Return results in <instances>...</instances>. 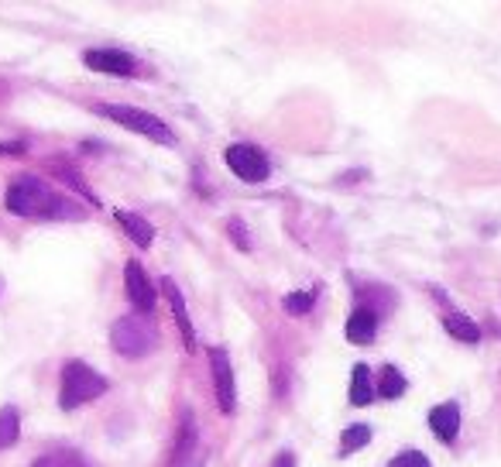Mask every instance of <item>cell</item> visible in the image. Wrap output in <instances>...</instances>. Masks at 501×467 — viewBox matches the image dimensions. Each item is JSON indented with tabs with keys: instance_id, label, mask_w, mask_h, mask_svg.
Wrapping results in <instances>:
<instances>
[{
	"instance_id": "obj_19",
	"label": "cell",
	"mask_w": 501,
	"mask_h": 467,
	"mask_svg": "<svg viewBox=\"0 0 501 467\" xmlns=\"http://www.w3.org/2000/svg\"><path fill=\"white\" fill-rule=\"evenodd\" d=\"M48 169L55 172V175H59V179H65V183H69V186H73V189H79V193H83V196H86V200H90V203H96L93 189L86 186V179H83V175H79L76 169H69V165H65V162H55V165H52V162H48Z\"/></svg>"
},
{
	"instance_id": "obj_3",
	"label": "cell",
	"mask_w": 501,
	"mask_h": 467,
	"mask_svg": "<svg viewBox=\"0 0 501 467\" xmlns=\"http://www.w3.org/2000/svg\"><path fill=\"white\" fill-rule=\"evenodd\" d=\"M96 114H103V117H110V121H117L121 127L138 131V134H144V138L158 141V144H175L172 127L165 124V121H158L155 114H148V110L124 107V104H100Z\"/></svg>"
},
{
	"instance_id": "obj_6",
	"label": "cell",
	"mask_w": 501,
	"mask_h": 467,
	"mask_svg": "<svg viewBox=\"0 0 501 467\" xmlns=\"http://www.w3.org/2000/svg\"><path fill=\"white\" fill-rule=\"evenodd\" d=\"M210 372H213V389H217V402L223 412H234L237 392H234V372H231V358L223 347L210 351Z\"/></svg>"
},
{
	"instance_id": "obj_8",
	"label": "cell",
	"mask_w": 501,
	"mask_h": 467,
	"mask_svg": "<svg viewBox=\"0 0 501 467\" xmlns=\"http://www.w3.org/2000/svg\"><path fill=\"white\" fill-rule=\"evenodd\" d=\"M86 65L93 73H107V76H134V59L127 52H117V48H90L86 55Z\"/></svg>"
},
{
	"instance_id": "obj_20",
	"label": "cell",
	"mask_w": 501,
	"mask_h": 467,
	"mask_svg": "<svg viewBox=\"0 0 501 467\" xmlns=\"http://www.w3.org/2000/svg\"><path fill=\"white\" fill-rule=\"evenodd\" d=\"M42 217H48V220H79V217H83V210H79L76 203L63 200V196H52Z\"/></svg>"
},
{
	"instance_id": "obj_7",
	"label": "cell",
	"mask_w": 501,
	"mask_h": 467,
	"mask_svg": "<svg viewBox=\"0 0 501 467\" xmlns=\"http://www.w3.org/2000/svg\"><path fill=\"white\" fill-rule=\"evenodd\" d=\"M124 285H127V299L134 303V310H142L144 316L155 310V285L148 282L144 268L138 262H127L124 265Z\"/></svg>"
},
{
	"instance_id": "obj_23",
	"label": "cell",
	"mask_w": 501,
	"mask_h": 467,
	"mask_svg": "<svg viewBox=\"0 0 501 467\" xmlns=\"http://www.w3.org/2000/svg\"><path fill=\"white\" fill-rule=\"evenodd\" d=\"M388 467H429V461H426V453H419V451H406V453H398Z\"/></svg>"
},
{
	"instance_id": "obj_17",
	"label": "cell",
	"mask_w": 501,
	"mask_h": 467,
	"mask_svg": "<svg viewBox=\"0 0 501 467\" xmlns=\"http://www.w3.org/2000/svg\"><path fill=\"white\" fill-rule=\"evenodd\" d=\"M34 467H90V464H86V457L79 451H52L45 457H38Z\"/></svg>"
},
{
	"instance_id": "obj_10",
	"label": "cell",
	"mask_w": 501,
	"mask_h": 467,
	"mask_svg": "<svg viewBox=\"0 0 501 467\" xmlns=\"http://www.w3.org/2000/svg\"><path fill=\"white\" fill-rule=\"evenodd\" d=\"M162 289H165V299L172 303V313H175V323H179V333H182L186 347L192 351V347H196V333H192V323H189L186 299H182V293H179V285H175L172 279H162Z\"/></svg>"
},
{
	"instance_id": "obj_2",
	"label": "cell",
	"mask_w": 501,
	"mask_h": 467,
	"mask_svg": "<svg viewBox=\"0 0 501 467\" xmlns=\"http://www.w3.org/2000/svg\"><path fill=\"white\" fill-rule=\"evenodd\" d=\"M110 341H113L121 358H144L155 351L158 333L148 316H121L110 330Z\"/></svg>"
},
{
	"instance_id": "obj_24",
	"label": "cell",
	"mask_w": 501,
	"mask_h": 467,
	"mask_svg": "<svg viewBox=\"0 0 501 467\" xmlns=\"http://www.w3.org/2000/svg\"><path fill=\"white\" fill-rule=\"evenodd\" d=\"M227 231L234 234V244H237V248H244V251L250 248V241H248V231H244V227H241V220H231V224H227Z\"/></svg>"
},
{
	"instance_id": "obj_25",
	"label": "cell",
	"mask_w": 501,
	"mask_h": 467,
	"mask_svg": "<svg viewBox=\"0 0 501 467\" xmlns=\"http://www.w3.org/2000/svg\"><path fill=\"white\" fill-rule=\"evenodd\" d=\"M0 155H11V158L25 155V144H21V141H11V144H0Z\"/></svg>"
},
{
	"instance_id": "obj_5",
	"label": "cell",
	"mask_w": 501,
	"mask_h": 467,
	"mask_svg": "<svg viewBox=\"0 0 501 467\" xmlns=\"http://www.w3.org/2000/svg\"><path fill=\"white\" fill-rule=\"evenodd\" d=\"M227 165L234 172L237 179L244 183H265L271 165H268V155L258 148V144H231L227 148Z\"/></svg>"
},
{
	"instance_id": "obj_1",
	"label": "cell",
	"mask_w": 501,
	"mask_h": 467,
	"mask_svg": "<svg viewBox=\"0 0 501 467\" xmlns=\"http://www.w3.org/2000/svg\"><path fill=\"white\" fill-rule=\"evenodd\" d=\"M107 392V378L93 372L86 361H69L63 368V389H59V405L76 409L83 402H93Z\"/></svg>"
},
{
	"instance_id": "obj_9",
	"label": "cell",
	"mask_w": 501,
	"mask_h": 467,
	"mask_svg": "<svg viewBox=\"0 0 501 467\" xmlns=\"http://www.w3.org/2000/svg\"><path fill=\"white\" fill-rule=\"evenodd\" d=\"M429 430H433L437 440H443V443H454L457 433H460V409H457V402L437 405V409L429 412Z\"/></svg>"
},
{
	"instance_id": "obj_26",
	"label": "cell",
	"mask_w": 501,
	"mask_h": 467,
	"mask_svg": "<svg viewBox=\"0 0 501 467\" xmlns=\"http://www.w3.org/2000/svg\"><path fill=\"white\" fill-rule=\"evenodd\" d=\"M275 467H296V457H292L289 451H282L279 457H275Z\"/></svg>"
},
{
	"instance_id": "obj_15",
	"label": "cell",
	"mask_w": 501,
	"mask_h": 467,
	"mask_svg": "<svg viewBox=\"0 0 501 467\" xmlns=\"http://www.w3.org/2000/svg\"><path fill=\"white\" fill-rule=\"evenodd\" d=\"M371 399H375L371 372H368V364H354V372H350V402L354 405H371Z\"/></svg>"
},
{
	"instance_id": "obj_14",
	"label": "cell",
	"mask_w": 501,
	"mask_h": 467,
	"mask_svg": "<svg viewBox=\"0 0 501 467\" xmlns=\"http://www.w3.org/2000/svg\"><path fill=\"white\" fill-rule=\"evenodd\" d=\"M443 327H447L450 337H457V341H464V343L481 341V330H477V323H474L470 316H464V313H447V316H443Z\"/></svg>"
},
{
	"instance_id": "obj_21",
	"label": "cell",
	"mask_w": 501,
	"mask_h": 467,
	"mask_svg": "<svg viewBox=\"0 0 501 467\" xmlns=\"http://www.w3.org/2000/svg\"><path fill=\"white\" fill-rule=\"evenodd\" d=\"M368 440H371V430H368V426H360V422H358V426H347L344 440H340V451H344V453L360 451Z\"/></svg>"
},
{
	"instance_id": "obj_4",
	"label": "cell",
	"mask_w": 501,
	"mask_h": 467,
	"mask_svg": "<svg viewBox=\"0 0 501 467\" xmlns=\"http://www.w3.org/2000/svg\"><path fill=\"white\" fill-rule=\"evenodd\" d=\"M52 196L55 193L45 183H38L34 175H17L7 189V210L17 214V217H42Z\"/></svg>"
},
{
	"instance_id": "obj_22",
	"label": "cell",
	"mask_w": 501,
	"mask_h": 467,
	"mask_svg": "<svg viewBox=\"0 0 501 467\" xmlns=\"http://www.w3.org/2000/svg\"><path fill=\"white\" fill-rule=\"evenodd\" d=\"M313 303H316V293H292V296H285V313H309L313 310Z\"/></svg>"
},
{
	"instance_id": "obj_12",
	"label": "cell",
	"mask_w": 501,
	"mask_h": 467,
	"mask_svg": "<svg viewBox=\"0 0 501 467\" xmlns=\"http://www.w3.org/2000/svg\"><path fill=\"white\" fill-rule=\"evenodd\" d=\"M117 220H121V227L131 234V241H134L138 248H152V241H155V227H152L148 220L138 217V214H131V210H117Z\"/></svg>"
},
{
	"instance_id": "obj_11",
	"label": "cell",
	"mask_w": 501,
	"mask_h": 467,
	"mask_svg": "<svg viewBox=\"0 0 501 467\" xmlns=\"http://www.w3.org/2000/svg\"><path fill=\"white\" fill-rule=\"evenodd\" d=\"M378 333V313L375 310H354L350 313V320H347V337L354 343H371Z\"/></svg>"
},
{
	"instance_id": "obj_16",
	"label": "cell",
	"mask_w": 501,
	"mask_h": 467,
	"mask_svg": "<svg viewBox=\"0 0 501 467\" xmlns=\"http://www.w3.org/2000/svg\"><path fill=\"white\" fill-rule=\"evenodd\" d=\"M406 392V374L398 372V368H381V378H378V395L381 399H398Z\"/></svg>"
},
{
	"instance_id": "obj_13",
	"label": "cell",
	"mask_w": 501,
	"mask_h": 467,
	"mask_svg": "<svg viewBox=\"0 0 501 467\" xmlns=\"http://www.w3.org/2000/svg\"><path fill=\"white\" fill-rule=\"evenodd\" d=\"M192 451H196V422L182 420V426H179V436H175L172 457H169V467H186L189 457H192Z\"/></svg>"
},
{
	"instance_id": "obj_18",
	"label": "cell",
	"mask_w": 501,
	"mask_h": 467,
	"mask_svg": "<svg viewBox=\"0 0 501 467\" xmlns=\"http://www.w3.org/2000/svg\"><path fill=\"white\" fill-rule=\"evenodd\" d=\"M17 433H21V420H17V409H0V451L4 447H11L17 440Z\"/></svg>"
}]
</instances>
